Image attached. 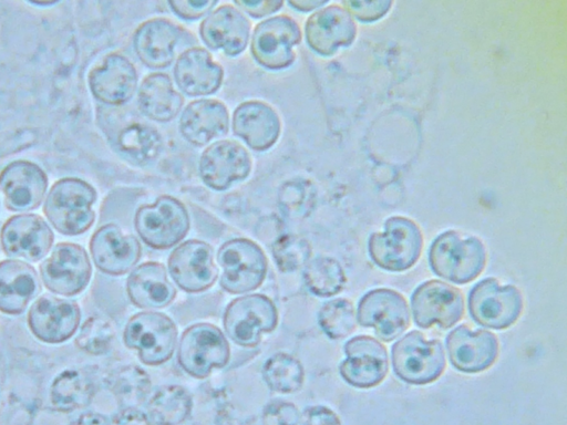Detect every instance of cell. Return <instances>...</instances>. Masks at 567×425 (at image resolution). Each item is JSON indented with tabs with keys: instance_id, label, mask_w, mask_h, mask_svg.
<instances>
[{
	"instance_id": "cell-9",
	"label": "cell",
	"mask_w": 567,
	"mask_h": 425,
	"mask_svg": "<svg viewBox=\"0 0 567 425\" xmlns=\"http://www.w3.org/2000/svg\"><path fill=\"white\" fill-rule=\"evenodd\" d=\"M223 323L233 342L243 348H255L262 333H269L277 326L278 311L267 296L247 294L227 305Z\"/></svg>"
},
{
	"instance_id": "cell-17",
	"label": "cell",
	"mask_w": 567,
	"mask_h": 425,
	"mask_svg": "<svg viewBox=\"0 0 567 425\" xmlns=\"http://www.w3.org/2000/svg\"><path fill=\"white\" fill-rule=\"evenodd\" d=\"M251 158L238 142L220 139L200 155L198 170L203 183L214 190H225L244 180L251 170Z\"/></svg>"
},
{
	"instance_id": "cell-32",
	"label": "cell",
	"mask_w": 567,
	"mask_h": 425,
	"mask_svg": "<svg viewBox=\"0 0 567 425\" xmlns=\"http://www.w3.org/2000/svg\"><path fill=\"white\" fill-rule=\"evenodd\" d=\"M137 103L146 117L164 123L172 121L181 112L184 97L173 86L166 73L155 72L142 81Z\"/></svg>"
},
{
	"instance_id": "cell-1",
	"label": "cell",
	"mask_w": 567,
	"mask_h": 425,
	"mask_svg": "<svg viewBox=\"0 0 567 425\" xmlns=\"http://www.w3.org/2000/svg\"><path fill=\"white\" fill-rule=\"evenodd\" d=\"M486 259V249L480 238L455 230H447L437 236L429 250L432 271L457 284L476 279L484 270Z\"/></svg>"
},
{
	"instance_id": "cell-6",
	"label": "cell",
	"mask_w": 567,
	"mask_h": 425,
	"mask_svg": "<svg viewBox=\"0 0 567 425\" xmlns=\"http://www.w3.org/2000/svg\"><path fill=\"white\" fill-rule=\"evenodd\" d=\"M123 341L128 349L137 351L143 363L159 365L167 362L174 353L177 328L162 312L142 311L127 321Z\"/></svg>"
},
{
	"instance_id": "cell-4",
	"label": "cell",
	"mask_w": 567,
	"mask_h": 425,
	"mask_svg": "<svg viewBox=\"0 0 567 425\" xmlns=\"http://www.w3.org/2000/svg\"><path fill=\"white\" fill-rule=\"evenodd\" d=\"M391 362L400 380L409 384L424 385L442 375L445 354L439 340H427L422 332L413 330L392 345Z\"/></svg>"
},
{
	"instance_id": "cell-39",
	"label": "cell",
	"mask_w": 567,
	"mask_h": 425,
	"mask_svg": "<svg viewBox=\"0 0 567 425\" xmlns=\"http://www.w3.org/2000/svg\"><path fill=\"white\" fill-rule=\"evenodd\" d=\"M318 322L330 339L337 340L350 335L357 325L352 302L344 298L327 301L319 310Z\"/></svg>"
},
{
	"instance_id": "cell-22",
	"label": "cell",
	"mask_w": 567,
	"mask_h": 425,
	"mask_svg": "<svg viewBox=\"0 0 567 425\" xmlns=\"http://www.w3.org/2000/svg\"><path fill=\"white\" fill-rule=\"evenodd\" d=\"M138 75L134 64L121 53H110L89 73L93 96L109 105H121L131 100L137 87Z\"/></svg>"
},
{
	"instance_id": "cell-2",
	"label": "cell",
	"mask_w": 567,
	"mask_h": 425,
	"mask_svg": "<svg viewBox=\"0 0 567 425\" xmlns=\"http://www.w3.org/2000/svg\"><path fill=\"white\" fill-rule=\"evenodd\" d=\"M96 196V190L85 180L65 177L51 187L43 211L60 234L78 236L89 230L94 222L92 206Z\"/></svg>"
},
{
	"instance_id": "cell-46",
	"label": "cell",
	"mask_w": 567,
	"mask_h": 425,
	"mask_svg": "<svg viewBox=\"0 0 567 425\" xmlns=\"http://www.w3.org/2000/svg\"><path fill=\"white\" fill-rule=\"evenodd\" d=\"M234 4L254 18H261L278 11L284 2L281 0H237Z\"/></svg>"
},
{
	"instance_id": "cell-25",
	"label": "cell",
	"mask_w": 567,
	"mask_h": 425,
	"mask_svg": "<svg viewBox=\"0 0 567 425\" xmlns=\"http://www.w3.org/2000/svg\"><path fill=\"white\" fill-rule=\"evenodd\" d=\"M199 34L208 48L236 56L247 46L250 22L236 7L223 4L202 21Z\"/></svg>"
},
{
	"instance_id": "cell-26",
	"label": "cell",
	"mask_w": 567,
	"mask_h": 425,
	"mask_svg": "<svg viewBox=\"0 0 567 425\" xmlns=\"http://www.w3.org/2000/svg\"><path fill=\"white\" fill-rule=\"evenodd\" d=\"M233 131L251 149L262 152L270 148L279 138L281 122L268 103L246 101L234 111Z\"/></svg>"
},
{
	"instance_id": "cell-43",
	"label": "cell",
	"mask_w": 567,
	"mask_h": 425,
	"mask_svg": "<svg viewBox=\"0 0 567 425\" xmlns=\"http://www.w3.org/2000/svg\"><path fill=\"white\" fill-rule=\"evenodd\" d=\"M300 415L298 408L290 402L272 401L261 414L262 425H298Z\"/></svg>"
},
{
	"instance_id": "cell-49",
	"label": "cell",
	"mask_w": 567,
	"mask_h": 425,
	"mask_svg": "<svg viewBox=\"0 0 567 425\" xmlns=\"http://www.w3.org/2000/svg\"><path fill=\"white\" fill-rule=\"evenodd\" d=\"M71 425H110V423L104 415L89 412L81 414Z\"/></svg>"
},
{
	"instance_id": "cell-8",
	"label": "cell",
	"mask_w": 567,
	"mask_h": 425,
	"mask_svg": "<svg viewBox=\"0 0 567 425\" xmlns=\"http://www.w3.org/2000/svg\"><path fill=\"white\" fill-rule=\"evenodd\" d=\"M229 356L230 349L224 333L212 323H195L181 336L177 361L193 377H207L214 369L224 367Z\"/></svg>"
},
{
	"instance_id": "cell-20",
	"label": "cell",
	"mask_w": 567,
	"mask_h": 425,
	"mask_svg": "<svg viewBox=\"0 0 567 425\" xmlns=\"http://www.w3.org/2000/svg\"><path fill=\"white\" fill-rule=\"evenodd\" d=\"M90 252L99 270L122 276L137 263L142 247L133 235L125 234L114 224H106L92 235Z\"/></svg>"
},
{
	"instance_id": "cell-11",
	"label": "cell",
	"mask_w": 567,
	"mask_h": 425,
	"mask_svg": "<svg viewBox=\"0 0 567 425\" xmlns=\"http://www.w3.org/2000/svg\"><path fill=\"white\" fill-rule=\"evenodd\" d=\"M300 40L301 30L292 18L275 15L255 27L250 42L251 55L268 70H282L293 63V48Z\"/></svg>"
},
{
	"instance_id": "cell-21",
	"label": "cell",
	"mask_w": 567,
	"mask_h": 425,
	"mask_svg": "<svg viewBox=\"0 0 567 425\" xmlns=\"http://www.w3.org/2000/svg\"><path fill=\"white\" fill-rule=\"evenodd\" d=\"M452 365L463 373L488 369L498 355V340L487 330H471L465 324L453 329L445 340Z\"/></svg>"
},
{
	"instance_id": "cell-38",
	"label": "cell",
	"mask_w": 567,
	"mask_h": 425,
	"mask_svg": "<svg viewBox=\"0 0 567 425\" xmlns=\"http://www.w3.org/2000/svg\"><path fill=\"white\" fill-rule=\"evenodd\" d=\"M112 390L124 408L136 407L147 397L151 379L143 369L127 365L113 375Z\"/></svg>"
},
{
	"instance_id": "cell-30",
	"label": "cell",
	"mask_w": 567,
	"mask_h": 425,
	"mask_svg": "<svg viewBox=\"0 0 567 425\" xmlns=\"http://www.w3.org/2000/svg\"><path fill=\"white\" fill-rule=\"evenodd\" d=\"M41 291L35 269L25 261H0V311L6 314L24 312L29 302Z\"/></svg>"
},
{
	"instance_id": "cell-13",
	"label": "cell",
	"mask_w": 567,
	"mask_h": 425,
	"mask_svg": "<svg viewBox=\"0 0 567 425\" xmlns=\"http://www.w3.org/2000/svg\"><path fill=\"white\" fill-rule=\"evenodd\" d=\"M357 321L361 326L372 328L380 340L391 342L410 325L409 305L393 289H373L360 299Z\"/></svg>"
},
{
	"instance_id": "cell-51",
	"label": "cell",
	"mask_w": 567,
	"mask_h": 425,
	"mask_svg": "<svg viewBox=\"0 0 567 425\" xmlns=\"http://www.w3.org/2000/svg\"><path fill=\"white\" fill-rule=\"evenodd\" d=\"M29 2L32 4H35V6H51V4L56 3L58 1L50 0V1H29Z\"/></svg>"
},
{
	"instance_id": "cell-3",
	"label": "cell",
	"mask_w": 567,
	"mask_h": 425,
	"mask_svg": "<svg viewBox=\"0 0 567 425\" xmlns=\"http://www.w3.org/2000/svg\"><path fill=\"white\" fill-rule=\"evenodd\" d=\"M423 246L420 227L410 218L394 216L384 224V230L370 236L368 247L372 261L380 268L400 272L419 259Z\"/></svg>"
},
{
	"instance_id": "cell-35",
	"label": "cell",
	"mask_w": 567,
	"mask_h": 425,
	"mask_svg": "<svg viewBox=\"0 0 567 425\" xmlns=\"http://www.w3.org/2000/svg\"><path fill=\"white\" fill-rule=\"evenodd\" d=\"M303 279L309 291L322 298L339 293L347 281L341 265L330 257H317L308 261L303 269Z\"/></svg>"
},
{
	"instance_id": "cell-50",
	"label": "cell",
	"mask_w": 567,
	"mask_h": 425,
	"mask_svg": "<svg viewBox=\"0 0 567 425\" xmlns=\"http://www.w3.org/2000/svg\"><path fill=\"white\" fill-rule=\"evenodd\" d=\"M327 0H295L288 1V4L299 11H310L327 4Z\"/></svg>"
},
{
	"instance_id": "cell-23",
	"label": "cell",
	"mask_w": 567,
	"mask_h": 425,
	"mask_svg": "<svg viewBox=\"0 0 567 425\" xmlns=\"http://www.w3.org/2000/svg\"><path fill=\"white\" fill-rule=\"evenodd\" d=\"M48 187L43 169L29 160H14L0 173L4 204L12 211H30L42 203Z\"/></svg>"
},
{
	"instance_id": "cell-42",
	"label": "cell",
	"mask_w": 567,
	"mask_h": 425,
	"mask_svg": "<svg viewBox=\"0 0 567 425\" xmlns=\"http://www.w3.org/2000/svg\"><path fill=\"white\" fill-rule=\"evenodd\" d=\"M114 335V329L107 320L91 317L81 326L75 343L89 354L101 355L111 349Z\"/></svg>"
},
{
	"instance_id": "cell-44",
	"label": "cell",
	"mask_w": 567,
	"mask_h": 425,
	"mask_svg": "<svg viewBox=\"0 0 567 425\" xmlns=\"http://www.w3.org/2000/svg\"><path fill=\"white\" fill-rule=\"evenodd\" d=\"M346 10L357 19L370 22L383 17L390 9L392 1H343Z\"/></svg>"
},
{
	"instance_id": "cell-16",
	"label": "cell",
	"mask_w": 567,
	"mask_h": 425,
	"mask_svg": "<svg viewBox=\"0 0 567 425\" xmlns=\"http://www.w3.org/2000/svg\"><path fill=\"white\" fill-rule=\"evenodd\" d=\"M168 271L174 282L186 292L209 289L218 276L212 246L198 239L184 241L171 252Z\"/></svg>"
},
{
	"instance_id": "cell-15",
	"label": "cell",
	"mask_w": 567,
	"mask_h": 425,
	"mask_svg": "<svg viewBox=\"0 0 567 425\" xmlns=\"http://www.w3.org/2000/svg\"><path fill=\"white\" fill-rule=\"evenodd\" d=\"M347 357L340 363L341 377L351 386L370 388L379 385L389 371L385 346L370 335L349 339L343 348Z\"/></svg>"
},
{
	"instance_id": "cell-47",
	"label": "cell",
	"mask_w": 567,
	"mask_h": 425,
	"mask_svg": "<svg viewBox=\"0 0 567 425\" xmlns=\"http://www.w3.org/2000/svg\"><path fill=\"white\" fill-rule=\"evenodd\" d=\"M302 425H341L337 414L326 406L308 407L302 416Z\"/></svg>"
},
{
	"instance_id": "cell-12",
	"label": "cell",
	"mask_w": 567,
	"mask_h": 425,
	"mask_svg": "<svg viewBox=\"0 0 567 425\" xmlns=\"http://www.w3.org/2000/svg\"><path fill=\"white\" fill-rule=\"evenodd\" d=\"M92 266L86 250L73 242L58 243L40 265L44 287L53 293L71 297L90 282Z\"/></svg>"
},
{
	"instance_id": "cell-31",
	"label": "cell",
	"mask_w": 567,
	"mask_h": 425,
	"mask_svg": "<svg viewBox=\"0 0 567 425\" xmlns=\"http://www.w3.org/2000/svg\"><path fill=\"white\" fill-rule=\"evenodd\" d=\"M126 291L131 302L142 309L164 308L176 297L165 267L156 261L136 267L126 280Z\"/></svg>"
},
{
	"instance_id": "cell-27",
	"label": "cell",
	"mask_w": 567,
	"mask_h": 425,
	"mask_svg": "<svg viewBox=\"0 0 567 425\" xmlns=\"http://www.w3.org/2000/svg\"><path fill=\"white\" fill-rule=\"evenodd\" d=\"M224 70L204 48L185 50L174 65V79L178 89L189 96L210 95L223 83Z\"/></svg>"
},
{
	"instance_id": "cell-24",
	"label": "cell",
	"mask_w": 567,
	"mask_h": 425,
	"mask_svg": "<svg viewBox=\"0 0 567 425\" xmlns=\"http://www.w3.org/2000/svg\"><path fill=\"white\" fill-rule=\"evenodd\" d=\"M355 32L351 14L338 4L317 10L305 24L308 45L321 55H331L340 46L351 44Z\"/></svg>"
},
{
	"instance_id": "cell-37",
	"label": "cell",
	"mask_w": 567,
	"mask_h": 425,
	"mask_svg": "<svg viewBox=\"0 0 567 425\" xmlns=\"http://www.w3.org/2000/svg\"><path fill=\"white\" fill-rule=\"evenodd\" d=\"M262 379L270 390L289 394L301 388L305 372L301 363L292 355L276 353L265 362Z\"/></svg>"
},
{
	"instance_id": "cell-19",
	"label": "cell",
	"mask_w": 567,
	"mask_h": 425,
	"mask_svg": "<svg viewBox=\"0 0 567 425\" xmlns=\"http://www.w3.org/2000/svg\"><path fill=\"white\" fill-rule=\"evenodd\" d=\"M54 235L47 221L35 214L10 217L0 231L3 252L13 258L37 262L50 251Z\"/></svg>"
},
{
	"instance_id": "cell-14",
	"label": "cell",
	"mask_w": 567,
	"mask_h": 425,
	"mask_svg": "<svg viewBox=\"0 0 567 425\" xmlns=\"http://www.w3.org/2000/svg\"><path fill=\"white\" fill-rule=\"evenodd\" d=\"M411 307L414 322L422 329L434 324L441 329L453 326L464 313L461 291L441 280L421 283L412 293Z\"/></svg>"
},
{
	"instance_id": "cell-45",
	"label": "cell",
	"mask_w": 567,
	"mask_h": 425,
	"mask_svg": "<svg viewBox=\"0 0 567 425\" xmlns=\"http://www.w3.org/2000/svg\"><path fill=\"white\" fill-rule=\"evenodd\" d=\"M171 10L184 20H197L206 15L216 4V0L168 1Z\"/></svg>"
},
{
	"instance_id": "cell-7",
	"label": "cell",
	"mask_w": 567,
	"mask_h": 425,
	"mask_svg": "<svg viewBox=\"0 0 567 425\" xmlns=\"http://www.w3.org/2000/svg\"><path fill=\"white\" fill-rule=\"evenodd\" d=\"M221 267V288L239 294L256 290L267 273V258L262 249L247 238H235L224 242L217 252Z\"/></svg>"
},
{
	"instance_id": "cell-5",
	"label": "cell",
	"mask_w": 567,
	"mask_h": 425,
	"mask_svg": "<svg viewBox=\"0 0 567 425\" xmlns=\"http://www.w3.org/2000/svg\"><path fill=\"white\" fill-rule=\"evenodd\" d=\"M134 226L147 246L161 250L181 242L189 230L190 220L182 201L163 195L153 204L143 205L136 210Z\"/></svg>"
},
{
	"instance_id": "cell-40",
	"label": "cell",
	"mask_w": 567,
	"mask_h": 425,
	"mask_svg": "<svg viewBox=\"0 0 567 425\" xmlns=\"http://www.w3.org/2000/svg\"><path fill=\"white\" fill-rule=\"evenodd\" d=\"M316 190L305 178L298 177L285 182L278 191V206L289 218H303L313 209Z\"/></svg>"
},
{
	"instance_id": "cell-10",
	"label": "cell",
	"mask_w": 567,
	"mask_h": 425,
	"mask_svg": "<svg viewBox=\"0 0 567 425\" xmlns=\"http://www.w3.org/2000/svg\"><path fill=\"white\" fill-rule=\"evenodd\" d=\"M471 318L482 326L504 330L513 325L523 311V296L512 286L499 284L495 278L476 283L468 294Z\"/></svg>"
},
{
	"instance_id": "cell-18",
	"label": "cell",
	"mask_w": 567,
	"mask_h": 425,
	"mask_svg": "<svg viewBox=\"0 0 567 425\" xmlns=\"http://www.w3.org/2000/svg\"><path fill=\"white\" fill-rule=\"evenodd\" d=\"M81 310L76 302L44 294L29 309L28 324L32 334L44 343H62L76 332Z\"/></svg>"
},
{
	"instance_id": "cell-34",
	"label": "cell",
	"mask_w": 567,
	"mask_h": 425,
	"mask_svg": "<svg viewBox=\"0 0 567 425\" xmlns=\"http://www.w3.org/2000/svg\"><path fill=\"white\" fill-rule=\"evenodd\" d=\"M93 396L89 377L78 370H65L52 382L50 400L54 410L71 412L86 406Z\"/></svg>"
},
{
	"instance_id": "cell-28",
	"label": "cell",
	"mask_w": 567,
	"mask_h": 425,
	"mask_svg": "<svg viewBox=\"0 0 567 425\" xmlns=\"http://www.w3.org/2000/svg\"><path fill=\"white\" fill-rule=\"evenodd\" d=\"M229 114L226 105L215 99L190 102L182 112L178 129L195 146H203L228 132Z\"/></svg>"
},
{
	"instance_id": "cell-48",
	"label": "cell",
	"mask_w": 567,
	"mask_h": 425,
	"mask_svg": "<svg viewBox=\"0 0 567 425\" xmlns=\"http://www.w3.org/2000/svg\"><path fill=\"white\" fill-rule=\"evenodd\" d=\"M110 425H153L145 413L135 408L127 407L118 412Z\"/></svg>"
},
{
	"instance_id": "cell-41",
	"label": "cell",
	"mask_w": 567,
	"mask_h": 425,
	"mask_svg": "<svg viewBox=\"0 0 567 425\" xmlns=\"http://www.w3.org/2000/svg\"><path fill=\"white\" fill-rule=\"evenodd\" d=\"M271 253L280 271L292 272L309 261L311 247L305 238L284 235L272 243Z\"/></svg>"
},
{
	"instance_id": "cell-33",
	"label": "cell",
	"mask_w": 567,
	"mask_h": 425,
	"mask_svg": "<svg viewBox=\"0 0 567 425\" xmlns=\"http://www.w3.org/2000/svg\"><path fill=\"white\" fill-rule=\"evenodd\" d=\"M146 411L153 425H179L190 414L192 397L179 385H166L153 394Z\"/></svg>"
},
{
	"instance_id": "cell-29",
	"label": "cell",
	"mask_w": 567,
	"mask_h": 425,
	"mask_svg": "<svg viewBox=\"0 0 567 425\" xmlns=\"http://www.w3.org/2000/svg\"><path fill=\"white\" fill-rule=\"evenodd\" d=\"M179 39V28L164 18H153L138 25L133 45L138 59L151 69L172 64Z\"/></svg>"
},
{
	"instance_id": "cell-36",
	"label": "cell",
	"mask_w": 567,
	"mask_h": 425,
	"mask_svg": "<svg viewBox=\"0 0 567 425\" xmlns=\"http://www.w3.org/2000/svg\"><path fill=\"white\" fill-rule=\"evenodd\" d=\"M120 149L138 163H148L161 153L163 143L157 129L143 123H131L117 136Z\"/></svg>"
}]
</instances>
